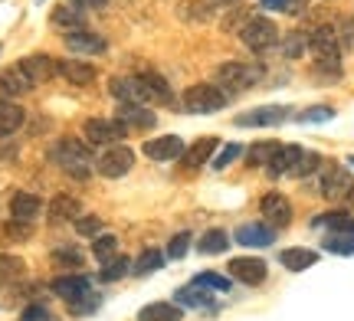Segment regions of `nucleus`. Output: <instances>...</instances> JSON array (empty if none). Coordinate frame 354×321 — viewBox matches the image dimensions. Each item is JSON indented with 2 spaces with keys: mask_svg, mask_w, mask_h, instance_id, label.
Returning a JSON list of instances; mask_svg holds the SVG:
<instances>
[{
  "mask_svg": "<svg viewBox=\"0 0 354 321\" xmlns=\"http://www.w3.org/2000/svg\"><path fill=\"white\" fill-rule=\"evenodd\" d=\"M50 289L56 292L59 298H66L69 305H76L82 298L92 295V282H88L86 275H59V279H53Z\"/></svg>",
  "mask_w": 354,
  "mask_h": 321,
  "instance_id": "9b49d317",
  "label": "nucleus"
},
{
  "mask_svg": "<svg viewBox=\"0 0 354 321\" xmlns=\"http://www.w3.org/2000/svg\"><path fill=\"white\" fill-rule=\"evenodd\" d=\"M66 50L76 52V56H95V52H105V39L95 37V33H88V30H73V33H66L63 37Z\"/></svg>",
  "mask_w": 354,
  "mask_h": 321,
  "instance_id": "dca6fc26",
  "label": "nucleus"
},
{
  "mask_svg": "<svg viewBox=\"0 0 354 321\" xmlns=\"http://www.w3.org/2000/svg\"><path fill=\"white\" fill-rule=\"evenodd\" d=\"M115 253H118V236H112V233H99V236L92 240V256L99 259V262H109Z\"/></svg>",
  "mask_w": 354,
  "mask_h": 321,
  "instance_id": "7c9ffc66",
  "label": "nucleus"
},
{
  "mask_svg": "<svg viewBox=\"0 0 354 321\" xmlns=\"http://www.w3.org/2000/svg\"><path fill=\"white\" fill-rule=\"evenodd\" d=\"M322 246L325 253H335V256H354V236H344V233H331Z\"/></svg>",
  "mask_w": 354,
  "mask_h": 321,
  "instance_id": "473e14b6",
  "label": "nucleus"
},
{
  "mask_svg": "<svg viewBox=\"0 0 354 321\" xmlns=\"http://www.w3.org/2000/svg\"><path fill=\"white\" fill-rule=\"evenodd\" d=\"M115 118L125 125V128H151L154 125V112L151 108H145V105H118V112Z\"/></svg>",
  "mask_w": 354,
  "mask_h": 321,
  "instance_id": "aec40b11",
  "label": "nucleus"
},
{
  "mask_svg": "<svg viewBox=\"0 0 354 321\" xmlns=\"http://www.w3.org/2000/svg\"><path fill=\"white\" fill-rule=\"evenodd\" d=\"M266 262L256 256H240V259H230V275L243 285H259L266 282Z\"/></svg>",
  "mask_w": 354,
  "mask_h": 321,
  "instance_id": "f8f14e48",
  "label": "nucleus"
},
{
  "mask_svg": "<svg viewBox=\"0 0 354 321\" xmlns=\"http://www.w3.org/2000/svg\"><path fill=\"white\" fill-rule=\"evenodd\" d=\"M240 39L246 43V50L266 52L269 46L279 43V26L272 23L269 17H250V20L240 26Z\"/></svg>",
  "mask_w": 354,
  "mask_h": 321,
  "instance_id": "39448f33",
  "label": "nucleus"
},
{
  "mask_svg": "<svg viewBox=\"0 0 354 321\" xmlns=\"http://www.w3.org/2000/svg\"><path fill=\"white\" fill-rule=\"evenodd\" d=\"M53 262H56V266L79 269V266L86 262V256H82V249H76V246H63V249H56V253H53Z\"/></svg>",
  "mask_w": 354,
  "mask_h": 321,
  "instance_id": "c9c22d12",
  "label": "nucleus"
},
{
  "mask_svg": "<svg viewBox=\"0 0 354 321\" xmlns=\"http://www.w3.org/2000/svg\"><path fill=\"white\" fill-rule=\"evenodd\" d=\"M53 23L66 26V30H86V17H82V10L73 7V3H59V7L53 10Z\"/></svg>",
  "mask_w": 354,
  "mask_h": 321,
  "instance_id": "bb28decb",
  "label": "nucleus"
},
{
  "mask_svg": "<svg viewBox=\"0 0 354 321\" xmlns=\"http://www.w3.org/2000/svg\"><path fill=\"white\" fill-rule=\"evenodd\" d=\"M187 246H190V233H177L171 246H167V256L171 259H184L187 256Z\"/></svg>",
  "mask_w": 354,
  "mask_h": 321,
  "instance_id": "37998d69",
  "label": "nucleus"
},
{
  "mask_svg": "<svg viewBox=\"0 0 354 321\" xmlns=\"http://www.w3.org/2000/svg\"><path fill=\"white\" fill-rule=\"evenodd\" d=\"M24 108L13 102V99H0V138H7L13 131H20L24 125Z\"/></svg>",
  "mask_w": 354,
  "mask_h": 321,
  "instance_id": "b1692460",
  "label": "nucleus"
},
{
  "mask_svg": "<svg viewBox=\"0 0 354 321\" xmlns=\"http://www.w3.org/2000/svg\"><path fill=\"white\" fill-rule=\"evenodd\" d=\"M59 76L66 79V82H73V86H92L95 82V66L82 63V59H63L59 63Z\"/></svg>",
  "mask_w": 354,
  "mask_h": 321,
  "instance_id": "6ab92c4d",
  "label": "nucleus"
},
{
  "mask_svg": "<svg viewBox=\"0 0 354 321\" xmlns=\"http://www.w3.org/2000/svg\"><path fill=\"white\" fill-rule=\"evenodd\" d=\"M174 302L180 305V309H210V305H214L210 292H207L203 285H197V282L184 285V289H177V292H174Z\"/></svg>",
  "mask_w": 354,
  "mask_h": 321,
  "instance_id": "412c9836",
  "label": "nucleus"
},
{
  "mask_svg": "<svg viewBox=\"0 0 354 321\" xmlns=\"http://www.w3.org/2000/svg\"><path fill=\"white\" fill-rule=\"evenodd\" d=\"M279 151L276 142H256L253 148H250V164L253 167H266L269 161H272V155Z\"/></svg>",
  "mask_w": 354,
  "mask_h": 321,
  "instance_id": "72a5a7b5",
  "label": "nucleus"
},
{
  "mask_svg": "<svg viewBox=\"0 0 354 321\" xmlns=\"http://www.w3.org/2000/svg\"><path fill=\"white\" fill-rule=\"evenodd\" d=\"M315 226H325L331 233H344V236H354V217L351 213H325V217H315Z\"/></svg>",
  "mask_w": 354,
  "mask_h": 321,
  "instance_id": "c85d7f7f",
  "label": "nucleus"
},
{
  "mask_svg": "<svg viewBox=\"0 0 354 321\" xmlns=\"http://www.w3.org/2000/svg\"><path fill=\"white\" fill-rule=\"evenodd\" d=\"M305 151L299 148V144H279V151L272 155V161H269V174L272 177H282V174H289L292 177V171H295V164H299V157H302Z\"/></svg>",
  "mask_w": 354,
  "mask_h": 321,
  "instance_id": "a211bd4d",
  "label": "nucleus"
},
{
  "mask_svg": "<svg viewBox=\"0 0 354 321\" xmlns=\"http://www.w3.org/2000/svg\"><path fill=\"white\" fill-rule=\"evenodd\" d=\"M318 164H322V157H318L315 151H305V155L299 157V164H295V171H292V177H308L312 171H318Z\"/></svg>",
  "mask_w": 354,
  "mask_h": 321,
  "instance_id": "58836bf2",
  "label": "nucleus"
},
{
  "mask_svg": "<svg viewBox=\"0 0 354 321\" xmlns=\"http://www.w3.org/2000/svg\"><path fill=\"white\" fill-rule=\"evenodd\" d=\"M53 164L59 167V171H66V174H73V177H88V171H92V151H88L82 142H76V138H63V142L53 144Z\"/></svg>",
  "mask_w": 354,
  "mask_h": 321,
  "instance_id": "f03ea898",
  "label": "nucleus"
},
{
  "mask_svg": "<svg viewBox=\"0 0 354 321\" xmlns=\"http://www.w3.org/2000/svg\"><path fill=\"white\" fill-rule=\"evenodd\" d=\"M76 233H79V236H99V233H102V220L99 217H79L76 220Z\"/></svg>",
  "mask_w": 354,
  "mask_h": 321,
  "instance_id": "c03bdc74",
  "label": "nucleus"
},
{
  "mask_svg": "<svg viewBox=\"0 0 354 321\" xmlns=\"http://www.w3.org/2000/svg\"><path fill=\"white\" fill-rule=\"evenodd\" d=\"M305 46H308V37H305V33H295V37L286 39V56H292V59H295Z\"/></svg>",
  "mask_w": 354,
  "mask_h": 321,
  "instance_id": "a18cd8bd",
  "label": "nucleus"
},
{
  "mask_svg": "<svg viewBox=\"0 0 354 321\" xmlns=\"http://www.w3.org/2000/svg\"><path fill=\"white\" fill-rule=\"evenodd\" d=\"M141 151L151 157V161H177V157L184 155V142H180L177 135H161V138L145 142V148H141Z\"/></svg>",
  "mask_w": 354,
  "mask_h": 321,
  "instance_id": "2eb2a0df",
  "label": "nucleus"
},
{
  "mask_svg": "<svg viewBox=\"0 0 354 321\" xmlns=\"http://www.w3.org/2000/svg\"><path fill=\"white\" fill-rule=\"evenodd\" d=\"M214 7H236V3H243V0H210Z\"/></svg>",
  "mask_w": 354,
  "mask_h": 321,
  "instance_id": "3c124183",
  "label": "nucleus"
},
{
  "mask_svg": "<svg viewBox=\"0 0 354 321\" xmlns=\"http://www.w3.org/2000/svg\"><path fill=\"white\" fill-rule=\"evenodd\" d=\"M292 118L289 105H263V108H253V112H243L236 115V125L240 128H272V125H282Z\"/></svg>",
  "mask_w": 354,
  "mask_h": 321,
  "instance_id": "0eeeda50",
  "label": "nucleus"
},
{
  "mask_svg": "<svg viewBox=\"0 0 354 321\" xmlns=\"http://www.w3.org/2000/svg\"><path fill=\"white\" fill-rule=\"evenodd\" d=\"M39 210H43V200L39 197H33V193H13L10 197V213L13 220H26V223H33V220L39 217Z\"/></svg>",
  "mask_w": 354,
  "mask_h": 321,
  "instance_id": "4be33fe9",
  "label": "nucleus"
},
{
  "mask_svg": "<svg viewBox=\"0 0 354 321\" xmlns=\"http://www.w3.org/2000/svg\"><path fill=\"white\" fill-rule=\"evenodd\" d=\"M30 89H33V82L24 76L20 66L0 69V99H17V95H24V92H30Z\"/></svg>",
  "mask_w": 354,
  "mask_h": 321,
  "instance_id": "f3484780",
  "label": "nucleus"
},
{
  "mask_svg": "<svg viewBox=\"0 0 354 321\" xmlns=\"http://www.w3.org/2000/svg\"><path fill=\"white\" fill-rule=\"evenodd\" d=\"M263 79V66L256 63H223L216 69V86L223 92H246Z\"/></svg>",
  "mask_w": 354,
  "mask_h": 321,
  "instance_id": "20e7f679",
  "label": "nucleus"
},
{
  "mask_svg": "<svg viewBox=\"0 0 354 321\" xmlns=\"http://www.w3.org/2000/svg\"><path fill=\"white\" fill-rule=\"evenodd\" d=\"M227 102H230V95L216 82H197L180 99L184 112H190V115H214L220 108H227Z\"/></svg>",
  "mask_w": 354,
  "mask_h": 321,
  "instance_id": "7ed1b4c3",
  "label": "nucleus"
},
{
  "mask_svg": "<svg viewBox=\"0 0 354 321\" xmlns=\"http://www.w3.org/2000/svg\"><path fill=\"white\" fill-rule=\"evenodd\" d=\"M20 321H59V318H56L46 305H26L24 315H20Z\"/></svg>",
  "mask_w": 354,
  "mask_h": 321,
  "instance_id": "79ce46f5",
  "label": "nucleus"
},
{
  "mask_svg": "<svg viewBox=\"0 0 354 321\" xmlns=\"http://www.w3.org/2000/svg\"><path fill=\"white\" fill-rule=\"evenodd\" d=\"M7 233H10L13 240H26V236H30V233H33V226H30V223H26V220H13L10 226H7Z\"/></svg>",
  "mask_w": 354,
  "mask_h": 321,
  "instance_id": "49530a36",
  "label": "nucleus"
},
{
  "mask_svg": "<svg viewBox=\"0 0 354 321\" xmlns=\"http://www.w3.org/2000/svg\"><path fill=\"white\" fill-rule=\"evenodd\" d=\"M279 262H282L289 272H305L308 266H315V262H318V253H315V249L292 246V249H282V253H279Z\"/></svg>",
  "mask_w": 354,
  "mask_h": 321,
  "instance_id": "5701e85b",
  "label": "nucleus"
},
{
  "mask_svg": "<svg viewBox=\"0 0 354 321\" xmlns=\"http://www.w3.org/2000/svg\"><path fill=\"white\" fill-rule=\"evenodd\" d=\"M109 92L125 105H145V102L167 105L174 99L171 86L161 76H154V72H145V76H115L109 82Z\"/></svg>",
  "mask_w": 354,
  "mask_h": 321,
  "instance_id": "f257e3e1",
  "label": "nucleus"
},
{
  "mask_svg": "<svg viewBox=\"0 0 354 321\" xmlns=\"http://www.w3.org/2000/svg\"><path fill=\"white\" fill-rule=\"evenodd\" d=\"M272 240H276V230L266 226V223H243L240 230L233 233V243L253 246V249H266V246H272Z\"/></svg>",
  "mask_w": 354,
  "mask_h": 321,
  "instance_id": "4468645a",
  "label": "nucleus"
},
{
  "mask_svg": "<svg viewBox=\"0 0 354 321\" xmlns=\"http://www.w3.org/2000/svg\"><path fill=\"white\" fill-rule=\"evenodd\" d=\"M194 282L203 285V289H210V292H230V279L227 275H216V272H201Z\"/></svg>",
  "mask_w": 354,
  "mask_h": 321,
  "instance_id": "4c0bfd02",
  "label": "nucleus"
},
{
  "mask_svg": "<svg viewBox=\"0 0 354 321\" xmlns=\"http://www.w3.org/2000/svg\"><path fill=\"white\" fill-rule=\"evenodd\" d=\"M82 135H86L88 144H102V148H112L128 135V128L118 121V118H88L82 125Z\"/></svg>",
  "mask_w": 354,
  "mask_h": 321,
  "instance_id": "423d86ee",
  "label": "nucleus"
},
{
  "mask_svg": "<svg viewBox=\"0 0 354 321\" xmlns=\"http://www.w3.org/2000/svg\"><path fill=\"white\" fill-rule=\"evenodd\" d=\"M73 7H79V10H102L109 0H69Z\"/></svg>",
  "mask_w": 354,
  "mask_h": 321,
  "instance_id": "de8ad7c7",
  "label": "nucleus"
},
{
  "mask_svg": "<svg viewBox=\"0 0 354 321\" xmlns=\"http://www.w3.org/2000/svg\"><path fill=\"white\" fill-rule=\"evenodd\" d=\"M24 272V262L13 256H0V282H10V279H17Z\"/></svg>",
  "mask_w": 354,
  "mask_h": 321,
  "instance_id": "ea45409f",
  "label": "nucleus"
},
{
  "mask_svg": "<svg viewBox=\"0 0 354 321\" xmlns=\"http://www.w3.org/2000/svg\"><path fill=\"white\" fill-rule=\"evenodd\" d=\"M240 155H243V144H227V148H223V151L214 157V171H223V167H230Z\"/></svg>",
  "mask_w": 354,
  "mask_h": 321,
  "instance_id": "a19ab883",
  "label": "nucleus"
},
{
  "mask_svg": "<svg viewBox=\"0 0 354 321\" xmlns=\"http://www.w3.org/2000/svg\"><path fill=\"white\" fill-rule=\"evenodd\" d=\"M141 321H180L184 318V311L177 302H154V305H145L138 311Z\"/></svg>",
  "mask_w": 354,
  "mask_h": 321,
  "instance_id": "393cba45",
  "label": "nucleus"
},
{
  "mask_svg": "<svg viewBox=\"0 0 354 321\" xmlns=\"http://www.w3.org/2000/svg\"><path fill=\"white\" fill-rule=\"evenodd\" d=\"M354 180L344 167H325V177H322V197L328 200H344L351 193Z\"/></svg>",
  "mask_w": 354,
  "mask_h": 321,
  "instance_id": "ddd939ff",
  "label": "nucleus"
},
{
  "mask_svg": "<svg viewBox=\"0 0 354 321\" xmlns=\"http://www.w3.org/2000/svg\"><path fill=\"white\" fill-rule=\"evenodd\" d=\"M17 66L24 69V76L30 79L33 86H39V82H50V79L59 76V63H53L46 52H30V56H24Z\"/></svg>",
  "mask_w": 354,
  "mask_h": 321,
  "instance_id": "1a4fd4ad",
  "label": "nucleus"
},
{
  "mask_svg": "<svg viewBox=\"0 0 354 321\" xmlns=\"http://www.w3.org/2000/svg\"><path fill=\"white\" fill-rule=\"evenodd\" d=\"M259 210H263L266 223L272 230H282V226L292 223V204H289V197H282V193H266L263 200H259Z\"/></svg>",
  "mask_w": 354,
  "mask_h": 321,
  "instance_id": "9d476101",
  "label": "nucleus"
},
{
  "mask_svg": "<svg viewBox=\"0 0 354 321\" xmlns=\"http://www.w3.org/2000/svg\"><path fill=\"white\" fill-rule=\"evenodd\" d=\"M165 266V256L158 253V249H148V253H141L135 262H131V272L135 275H148V272H158Z\"/></svg>",
  "mask_w": 354,
  "mask_h": 321,
  "instance_id": "2f4dec72",
  "label": "nucleus"
},
{
  "mask_svg": "<svg viewBox=\"0 0 354 321\" xmlns=\"http://www.w3.org/2000/svg\"><path fill=\"white\" fill-rule=\"evenodd\" d=\"M128 266H131L128 259H122V256H112V259H109V262H105V269L99 272V279H102V282H115V279H122V275H125V272H128Z\"/></svg>",
  "mask_w": 354,
  "mask_h": 321,
  "instance_id": "e433bc0d",
  "label": "nucleus"
},
{
  "mask_svg": "<svg viewBox=\"0 0 354 321\" xmlns=\"http://www.w3.org/2000/svg\"><path fill=\"white\" fill-rule=\"evenodd\" d=\"M131 164H135V151L131 148H125V144H112L105 155L95 161V167H99V174L102 177H125L128 171H131Z\"/></svg>",
  "mask_w": 354,
  "mask_h": 321,
  "instance_id": "6e6552de",
  "label": "nucleus"
},
{
  "mask_svg": "<svg viewBox=\"0 0 354 321\" xmlns=\"http://www.w3.org/2000/svg\"><path fill=\"white\" fill-rule=\"evenodd\" d=\"M342 39H344V46H351V50H354V17H351V20H344Z\"/></svg>",
  "mask_w": 354,
  "mask_h": 321,
  "instance_id": "09e8293b",
  "label": "nucleus"
},
{
  "mask_svg": "<svg viewBox=\"0 0 354 321\" xmlns=\"http://www.w3.org/2000/svg\"><path fill=\"white\" fill-rule=\"evenodd\" d=\"M295 118H299L302 125H322V121H331V118H335V108H331V105H315V108L299 112Z\"/></svg>",
  "mask_w": 354,
  "mask_h": 321,
  "instance_id": "f704fd0d",
  "label": "nucleus"
},
{
  "mask_svg": "<svg viewBox=\"0 0 354 321\" xmlns=\"http://www.w3.org/2000/svg\"><path fill=\"white\" fill-rule=\"evenodd\" d=\"M214 151H216V138H201V142H194L187 151H184V164L201 167L203 161H210V157H214Z\"/></svg>",
  "mask_w": 354,
  "mask_h": 321,
  "instance_id": "cd10ccee",
  "label": "nucleus"
},
{
  "mask_svg": "<svg viewBox=\"0 0 354 321\" xmlns=\"http://www.w3.org/2000/svg\"><path fill=\"white\" fill-rule=\"evenodd\" d=\"M230 233L227 230H207L201 236V243H197V249H201L203 256H220V253H227L230 249Z\"/></svg>",
  "mask_w": 354,
  "mask_h": 321,
  "instance_id": "a878e982",
  "label": "nucleus"
},
{
  "mask_svg": "<svg viewBox=\"0 0 354 321\" xmlns=\"http://www.w3.org/2000/svg\"><path fill=\"white\" fill-rule=\"evenodd\" d=\"M263 7H269V10H286V13H289V0H263Z\"/></svg>",
  "mask_w": 354,
  "mask_h": 321,
  "instance_id": "8fccbe9b",
  "label": "nucleus"
},
{
  "mask_svg": "<svg viewBox=\"0 0 354 321\" xmlns=\"http://www.w3.org/2000/svg\"><path fill=\"white\" fill-rule=\"evenodd\" d=\"M79 213H82L79 200L66 197V193H59V197H53L50 200V217L53 220H79Z\"/></svg>",
  "mask_w": 354,
  "mask_h": 321,
  "instance_id": "c756f323",
  "label": "nucleus"
}]
</instances>
